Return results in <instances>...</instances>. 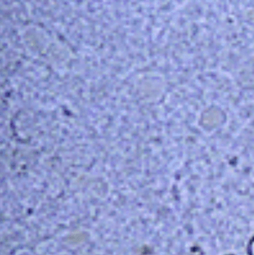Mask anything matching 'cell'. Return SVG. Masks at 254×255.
<instances>
[{
  "mask_svg": "<svg viewBox=\"0 0 254 255\" xmlns=\"http://www.w3.org/2000/svg\"><path fill=\"white\" fill-rule=\"evenodd\" d=\"M248 254L249 255H254V237L251 240L248 246Z\"/></svg>",
  "mask_w": 254,
  "mask_h": 255,
  "instance_id": "obj_1",
  "label": "cell"
}]
</instances>
